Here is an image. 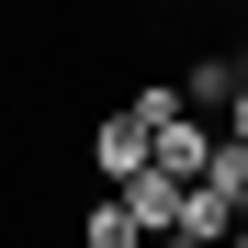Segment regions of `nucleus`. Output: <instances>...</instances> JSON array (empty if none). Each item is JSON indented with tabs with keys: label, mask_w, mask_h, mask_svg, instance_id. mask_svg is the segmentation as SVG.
Listing matches in <instances>:
<instances>
[{
	"label": "nucleus",
	"mask_w": 248,
	"mask_h": 248,
	"mask_svg": "<svg viewBox=\"0 0 248 248\" xmlns=\"http://www.w3.org/2000/svg\"><path fill=\"white\" fill-rule=\"evenodd\" d=\"M91 170H102V192L147 170V124L124 113V102H113V113H91Z\"/></svg>",
	"instance_id": "obj_1"
},
{
	"label": "nucleus",
	"mask_w": 248,
	"mask_h": 248,
	"mask_svg": "<svg viewBox=\"0 0 248 248\" xmlns=\"http://www.w3.org/2000/svg\"><path fill=\"white\" fill-rule=\"evenodd\" d=\"M113 203H124L147 237H170V226H181V181H170V170H136V181H113Z\"/></svg>",
	"instance_id": "obj_2"
},
{
	"label": "nucleus",
	"mask_w": 248,
	"mask_h": 248,
	"mask_svg": "<svg viewBox=\"0 0 248 248\" xmlns=\"http://www.w3.org/2000/svg\"><path fill=\"white\" fill-rule=\"evenodd\" d=\"M170 237H203V248H226V237H237V203H226L215 181H181V226H170Z\"/></svg>",
	"instance_id": "obj_3"
},
{
	"label": "nucleus",
	"mask_w": 248,
	"mask_h": 248,
	"mask_svg": "<svg viewBox=\"0 0 248 248\" xmlns=\"http://www.w3.org/2000/svg\"><path fill=\"white\" fill-rule=\"evenodd\" d=\"M170 91H181L192 113H226V102H237V57H192V68L170 79Z\"/></svg>",
	"instance_id": "obj_4"
},
{
	"label": "nucleus",
	"mask_w": 248,
	"mask_h": 248,
	"mask_svg": "<svg viewBox=\"0 0 248 248\" xmlns=\"http://www.w3.org/2000/svg\"><path fill=\"white\" fill-rule=\"evenodd\" d=\"M79 248H147V226H136V215H124V203L102 192L91 215H79Z\"/></svg>",
	"instance_id": "obj_5"
},
{
	"label": "nucleus",
	"mask_w": 248,
	"mask_h": 248,
	"mask_svg": "<svg viewBox=\"0 0 248 248\" xmlns=\"http://www.w3.org/2000/svg\"><path fill=\"white\" fill-rule=\"evenodd\" d=\"M203 181H215V192L237 203V215H248V147H237V136H215V158H203Z\"/></svg>",
	"instance_id": "obj_6"
},
{
	"label": "nucleus",
	"mask_w": 248,
	"mask_h": 248,
	"mask_svg": "<svg viewBox=\"0 0 248 248\" xmlns=\"http://www.w3.org/2000/svg\"><path fill=\"white\" fill-rule=\"evenodd\" d=\"M226 136L248 147V57H237V102H226Z\"/></svg>",
	"instance_id": "obj_7"
},
{
	"label": "nucleus",
	"mask_w": 248,
	"mask_h": 248,
	"mask_svg": "<svg viewBox=\"0 0 248 248\" xmlns=\"http://www.w3.org/2000/svg\"><path fill=\"white\" fill-rule=\"evenodd\" d=\"M147 248H203V237H147Z\"/></svg>",
	"instance_id": "obj_8"
},
{
	"label": "nucleus",
	"mask_w": 248,
	"mask_h": 248,
	"mask_svg": "<svg viewBox=\"0 0 248 248\" xmlns=\"http://www.w3.org/2000/svg\"><path fill=\"white\" fill-rule=\"evenodd\" d=\"M226 248H248V215H237V237H226Z\"/></svg>",
	"instance_id": "obj_9"
},
{
	"label": "nucleus",
	"mask_w": 248,
	"mask_h": 248,
	"mask_svg": "<svg viewBox=\"0 0 248 248\" xmlns=\"http://www.w3.org/2000/svg\"><path fill=\"white\" fill-rule=\"evenodd\" d=\"M237 12H248V0H237Z\"/></svg>",
	"instance_id": "obj_10"
}]
</instances>
